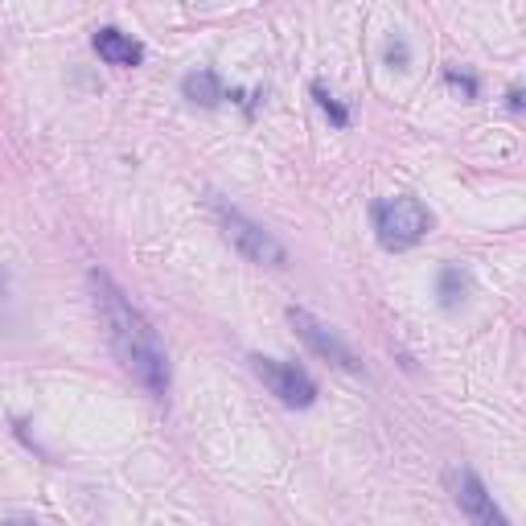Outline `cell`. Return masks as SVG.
Returning a JSON list of instances; mask_svg holds the SVG:
<instances>
[{"mask_svg": "<svg viewBox=\"0 0 526 526\" xmlns=\"http://www.w3.org/2000/svg\"><path fill=\"white\" fill-rule=\"evenodd\" d=\"M91 293H95L99 321H104L120 366L140 382L144 395L164 399L169 395V354H164L156 329L148 325V317L124 296V288L107 272H91Z\"/></svg>", "mask_w": 526, "mask_h": 526, "instance_id": "obj_1", "label": "cell"}, {"mask_svg": "<svg viewBox=\"0 0 526 526\" xmlns=\"http://www.w3.org/2000/svg\"><path fill=\"white\" fill-rule=\"evenodd\" d=\"M371 218H374V239L387 251H412L432 231V210L420 198H412V194L374 202Z\"/></svg>", "mask_w": 526, "mask_h": 526, "instance_id": "obj_2", "label": "cell"}, {"mask_svg": "<svg viewBox=\"0 0 526 526\" xmlns=\"http://www.w3.org/2000/svg\"><path fill=\"white\" fill-rule=\"evenodd\" d=\"M214 210H218V223H223V234L239 247V255H247L251 263H263V268H284L288 263V251L276 234H268L259 223L243 218L239 210L223 206V202H214Z\"/></svg>", "mask_w": 526, "mask_h": 526, "instance_id": "obj_3", "label": "cell"}, {"mask_svg": "<svg viewBox=\"0 0 526 526\" xmlns=\"http://www.w3.org/2000/svg\"><path fill=\"white\" fill-rule=\"evenodd\" d=\"M251 371H255V379L263 382L280 403L293 407V412H304V407L317 403V382H313L309 371H301V366L280 362V358L251 354Z\"/></svg>", "mask_w": 526, "mask_h": 526, "instance_id": "obj_4", "label": "cell"}, {"mask_svg": "<svg viewBox=\"0 0 526 526\" xmlns=\"http://www.w3.org/2000/svg\"><path fill=\"white\" fill-rule=\"evenodd\" d=\"M444 485H449L452 501H457L461 514H465L473 526H514L506 514H501L498 501H493V493L485 490V481L469 465L444 469Z\"/></svg>", "mask_w": 526, "mask_h": 526, "instance_id": "obj_5", "label": "cell"}, {"mask_svg": "<svg viewBox=\"0 0 526 526\" xmlns=\"http://www.w3.org/2000/svg\"><path fill=\"white\" fill-rule=\"evenodd\" d=\"M288 325L296 329V337L309 345L321 362L337 366V371H345V374H362V362H358L354 350H350V345H345L342 337H337L333 329L325 325V321L313 317L309 309H296V304H293V309H288Z\"/></svg>", "mask_w": 526, "mask_h": 526, "instance_id": "obj_6", "label": "cell"}, {"mask_svg": "<svg viewBox=\"0 0 526 526\" xmlns=\"http://www.w3.org/2000/svg\"><path fill=\"white\" fill-rule=\"evenodd\" d=\"M91 45H95V54L107 62V66H120V70H132L144 62V45L132 42L128 34H120L115 25H104L95 29V37H91Z\"/></svg>", "mask_w": 526, "mask_h": 526, "instance_id": "obj_7", "label": "cell"}, {"mask_svg": "<svg viewBox=\"0 0 526 526\" xmlns=\"http://www.w3.org/2000/svg\"><path fill=\"white\" fill-rule=\"evenodd\" d=\"M182 91H185V99L198 104V107H218V104H223V78H218V70H210V66L190 70V74L182 78Z\"/></svg>", "mask_w": 526, "mask_h": 526, "instance_id": "obj_8", "label": "cell"}, {"mask_svg": "<svg viewBox=\"0 0 526 526\" xmlns=\"http://www.w3.org/2000/svg\"><path fill=\"white\" fill-rule=\"evenodd\" d=\"M436 296H441V309H457L461 301L469 296V276L461 268H441V276H436Z\"/></svg>", "mask_w": 526, "mask_h": 526, "instance_id": "obj_9", "label": "cell"}, {"mask_svg": "<svg viewBox=\"0 0 526 526\" xmlns=\"http://www.w3.org/2000/svg\"><path fill=\"white\" fill-rule=\"evenodd\" d=\"M313 99H317V107L329 115V120H333V128H350V112H345V107L337 104V99L329 95L321 83H313Z\"/></svg>", "mask_w": 526, "mask_h": 526, "instance_id": "obj_10", "label": "cell"}, {"mask_svg": "<svg viewBox=\"0 0 526 526\" xmlns=\"http://www.w3.org/2000/svg\"><path fill=\"white\" fill-rule=\"evenodd\" d=\"M444 78H449V83L457 86L461 95H465V104H473V99H477V83H473V78H469V74H457V70H449V74H444Z\"/></svg>", "mask_w": 526, "mask_h": 526, "instance_id": "obj_11", "label": "cell"}, {"mask_svg": "<svg viewBox=\"0 0 526 526\" xmlns=\"http://www.w3.org/2000/svg\"><path fill=\"white\" fill-rule=\"evenodd\" d=\"M407 58H412V54H407V42H403V37H391V42H387V62H391V66H407Z\"/></svg>", "mask_w": 526, "mask_h": 526, "instance_id": "obj_12", "label": "cell"}, {"mask_svg": "<svg viewBox=\"0 0 526 526\" xmlns=\"http://www.w3.org/2000/svg\"><path fill=\"white\" fill-rule=\"evenodd\" d=\"M510 112H522V91H518V86L510 91Z\"/></svg>", "mask_w": 526, "mask_h": 526, "instance_id": "obj_13", "label": "cell"}, {"mask_svg": "<svg viewBox=\"0 0 526 526\" xmlns=\"http://www.w3.org/2000/svg\"><path fill=\"white\" fill-rule=\"evenodd\" d=\"M0 526H37L34 518H9V522H0Z\"/></svg>", "mask_w": 526, "mask_h": 526, "instance_id": "obj_14", "label": "cell"}, {"mask_svg": "<svg viewBox=\"0 0 526 526\" xmlns=\"http://www.w3.org/2000/svg\"><path fill=\"white\" fill-rule=\"evenodd\" d=\"M0 296H5V280H0Z\"/></svg>", "mask_w": 526, "mask_h": 526, "instance_id": "obj_15", "label": "cell"}]
</instances>
